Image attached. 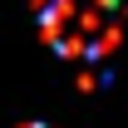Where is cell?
<instances>
[{
  "label": "cell",
  "mask_w": 128,
  "mask_h": 128,
  "mask_svg": "<svg viewBox=\"0 0 128 128\" xmlns=\"http://www.w3.org/2000/svg\"><path fill=\"white\" fill-rule=\"evenodd\" d=\"M40 25L59 54H104L118 40L113 0H104L98 10H89L84 0H49V10H40Z\"/></svg>",
  "instance_id": "obj_1"
},
{
  "label": "cell",
  "mask_w": 128,
  "mask_h": 128,
  "mask_svg": "<svg viewBox=\"0 0 128 128\" xmlns=\"http://www.w3.org/2000/svg\"><path fill=\"white\" fill-rule=\"evenodd\" d=\"M30 128H40V123H30Z\"/></svg>",
  "instance_id": "obj_2"
}]
</instances>
